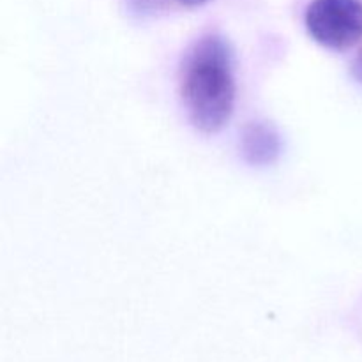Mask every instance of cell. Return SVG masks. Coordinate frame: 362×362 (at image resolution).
Listing matches in <instances>:
<instances>
[{
    "label": "cell",
    "mask_w": 362,
    "mask_h": 362,
    "mask_svg": "<svg viewBox=\"0 0 362 362\" xmlns=\"http://www.w3.org/2000/svg\"><path fill=\"white\" fill-rule=\"evenodd\" d=\"M233 53L219 35H205L187 52L180 69V98L191 124L205 134L219 133L235 108Z\"/></svg>",
    "instance_id": "1"
},
{
    "label": "cell",
    "mask_w": 362,
    "mask_h": 362,
    "mask_svg": "<svg viewBox=\"0 0 362 362\" xmlns=\"http://www.w3.org/2000/svg\"><path fill=\"white\" fill-rule=\"evenodd\" d=\"M304 23L318 45L345 52L362 39V0H313Z\"/></svg>",
    "instance_id": "2"
},
{
    "label": "cell",
    "mask_w": 362,
    "mask_h": 362,
    "mask_svg": "<svg viewBox=\"0 0 362 362\" xmlns=\"http://www.w3.org/2000/svg\"><path fill=\"white\" fill-rule=\"evenodd\" d=\"M240 152L250 165H272L281 154V140L267 122H251L244 127L240 136Z\"/></svg>",
    "instance_id": "3"
},
{
    "label": "cell",
    "mask_w": 362,
    "mask_h": 362,
    "mask_svg": "<svg viewBox=\"0 0 362 362\" xmlns=\"http://www.w3.org/2000/svg\"><path fill=\"white\" fill-rule=\"evenodd\" d=\"M179 2L186 7H198V6H204V4H207L209 0H179Z\"/></svg>",
    "instance_id": "4"
},
{
    "label": "cell",
    "mask_w": 362,
    "mask_h": 362,
    "mask_svg": "<svg viewBox=\"0 0 362 362\" xmlns=\"http://www.w3.org/2000/svg\"><path fill=\"white\" fill-rule=\"evenodd\" d=\"M361 67H362V66H361Z\"/></svg>",
    "instance_id": "5"
}]
</instances>
